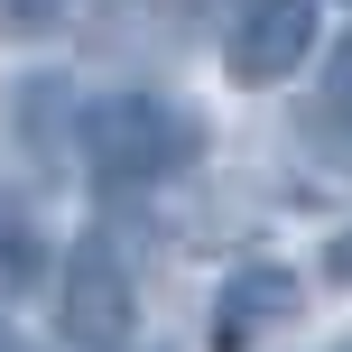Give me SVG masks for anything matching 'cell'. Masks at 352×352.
I'll return each mask as SVG.
<instances>
[{
  "label": "cell",
  "mask_w": 352,
  "mask_h": 352,
  "mask_svg": "<svg viewBox=\"0 0 352 352\" xmlns=\"http://www.w3.org/2000/svg\"><path fill=\"white\" fill-rule=\"evenodd\" d=\"M74 148H84L93 186L140 195V186H167V176H186L204 158V121H195L176 93H158V84H121V93H93L84 102Z\"/></svg>",
  "instance_id": "6da1fadb"
},
{
  "label": "cell",
  "mask_w": 352,
  "mask_h": 352,
  "mask_svg": "<svg viewBox=\"0 0 352 352\" xmlns=\"http://www.w3.org/2000/svg\"><path fill=\"white\" fill-rule=\"evenodd\" d=\"M130 324H140V297H130L121 250L102 232H84L65 250V269H56V334L74 352H130Z\"/></svg>",
  "instance_id": "7a4b0ae2"
},
{
  "label": "cell",
  "mask_w": 352,
  "mask_h": 352,
  "mask_svg": "<svg viewBox=\"0 0 352 352\" xmlns=\"http://www.w3.org/2000/svg\"><path fill=\"white\" fill-rule=\"evenodd\" d=\"M306 56H316V0H232V19H223V74L232 84L269 93Z\"/></svg>",
  "instance_id": "3957f363"
},
{
  "label": "cell",
  "mask_w": 352,
  "mask_h": 352,
  "mask_svg": "<svg viewBox=\"0 0 352 352\" xmlns=\"http://www.w3.org/2000/svg\"><path fill=\"white\" fill-rule=\"evenodd\" d=\"M287 316H297V269L250 260V269H232V278L213 287V324H204V343H213V352H250L260 334H278Z\"/></svg>",
  "instance_id": "277c9868"
},
{
  "label": "cell",
  "mask_w": 352,
  "mask_h": 352,
  "mask_svg": "<svg viewBox=\"0 0 352 352\" xmlns=\"http://www.w3.org/2000/svg\"><path fill=\"white\" fill-rule=\"evenodd\" d=\"M306 130H316V148L334 167H352V28L334 37V56H324V84H316V102H306Z\"/></svg>",
  "instance_id": "5b68a950"
},
{
  "label": "cell",
  "mask_w": 352,
  "mask_h": 352,
  "mask_svg": "<svg viewBox=\"0 0 352 352\" xmlns=\"http://www.w3.org/2000/svg\"><path fill=\"white\" fill-rule=\"evenodd\" d=\"M28 278H37V232L19 223L10 204H0V297H19Z\"/></svg>",
  "instance_id": "8992f818"
},
{
  "label": "cell",
  "mask_w": 352,
  "mask_h": 352,
  "mask_svg": "<svg viewBox=\"0 0 352 352\" xmlns=\"http://www.w3.org/2000/svg\"><path fill=\"white\" fill-rule=\"evenodd\" d=\"M324 269H334V278L352 287V232H343V241H334V260H324Z\"/></svg>",
  "instance_id": "52a82bcc"
},
{
  "label": "cell",
  "mask_w": 352,
  "mask_h": 352,
  "mask_svg": "<svg viewBox=\"0 0 352 352\" xmlns=\"http://www.w3.org/2000/svg\"><path fill=\"white\" fill-rule=\"evenodd\" d=\"M0 352H28V334H19V324H10V316H0Z\"/></svg>",
  "instance_id": "ba28073f"
}]
</instances>
